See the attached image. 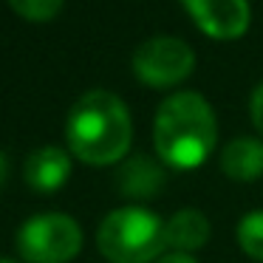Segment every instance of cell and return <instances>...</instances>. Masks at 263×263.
I'll list each match as a JSON object with an SVG mask.
<instances>
[{"label":"cell","mask_w":263,"mask_h":263,"mask_svg":"<svg viewBox=\"0 0 263 263\" xmlns=\"http://www.w3.org/2000/svg\"><path fill=\"white\" fill-rule=\"evenodd\" d=\"M215 142V110L198 91H178L159 105L153 122V144L164 167L195 170L210 159Z\"/></svg>","instance_id":"obj_1"},{"label":"cell","mask_w":263,"mask_h":263,"mask_svg":"<svg viewBox=\"0 0 263 263\" xmlns=\"http://www.w3.org/2000/svg\"><path fill=\"white\" fill-rule=\"evenodd\" d=\"M133 139L130 110L116 93L88 91L74 102L65 122V142L80 161L93 167L116 164L125 159Z\"/></svg>","instance_id":"obj_2"},{"label":"cell","mask_w":263,"mask_h":263,"mask_svg":"<svg viewBox=\"0 0 263 263\" xmlns=\"http://www.w3.org/2000/svg\"><path fill=\"white\" fill-rule=\"evenodd\" d=\"M97 246L110 263L159 260L167 246L164 221L144 206H119L102 218Z\"/></svg>","instance_id":"obj_3"},{"label":"cell","mask_w":263,"mask_h":263,"mask_svg":"<svg viewBox=\"0 0 263 263\" xmlns=\"http://www.w3.org/2000/svg\"><path fill=\"white\" fill-rule=\"evenodd\" d=\"M17 249L29 263H68L82 249V229L71 215L43 212L20 227Z\"/></svg>","instance_id":"obj_4"},{"label":"cell","mask_w":263,"mask_h":263,"mask_svg":"<svg viewBox=\"0 0 263 263\" xmlns=\"http://www.w3.org/2000/svg\"><path fill=\"white\" fill-rule=\"evenodd\" d=\"M195 68V54L178 37H150L133 51V74L150 88H173Z\"/></svg>","instance_id":"obj_5"},{"label":"cell","mask_w":263,"mask_h":263,"mask_svg":"<svg viewBox=\"0 0 263 263\" xmlns=\"http://www.w3.org/2000/svg\"><path fill=\"white\" fill-rule=\"evenodd\" d=\"M181 6L212 40H238L252 20L249 0H181Z\"/></svg>","instance_id":"obj_6"},{"label":"cell","mask_w":263,"mask_h":263,"mask_svg":"<svg viewBox=\"0 0 263 263\" xmlns=\"http://www.w3.org/2000/svg\"><path fill=\"white\" fill-rule=\"evenodd\" d=\"M116 184H119V193L125 198L147 201V198H156L164 190L167 173L159 159L139 153V156H130L127 161H122L119 173H116Z\"/></svg>","instance_id":"obj_7"},{"label":"cell","mask_w":263,"mask_h":263,"mask_svg":"<svg viewBox=\"0 0 263 263\" xmlns=\"http://www.w3.org/2000/svg\"><path fill=\"white\" fill-rule=\"evenodd\" d=\"M71 176V156L57 144H46L29 153L23 164V178L34 193H57Z\"/></svg>","instance_id":"obj_8"},{"label":"cell","mask_w":263,"mask_h":263,"mask_svg":"<svg viewBox=\"0 0 263 263\" xmlns=\"http://www.w3.org/2000/svg\"><path fill=\"white\" fill-rule=\"evenodd\" d=\"M164 238L173 252H195L210 240V221L201 210L184 206L164 221Z\"/></svg>","instance_id":"obj_9"},{"label":"cell","mask_w":263,"mask_h":263,"mask_svg":"<svg viewBox=\"0 0 263 263\" xmlns=\"http://www.w3.org/2000/svg\"><path fill=\"white\" fill-rule=\"evenodd\" d=\"M221 170L235 181H255L263 176V139L238 136L221 150Z\"/></svg>","instance_id":"obj_10"},{"label":"cell","mask_w":263,"mask_h":263,"mask_svg":"<svg viewBox=\"0 0 263 263\" xmlns=\"http://www.w3.org/2000/svg\"><path fill=\"white\" fill-rule=\"evenodd\" d=\"M238 243L252 260L263 263V210H252L238 223Z\"/></svg>","instance_id":"obj_11"},{"label":"cell","mask_w":263,"mask_h":263,"mask_svg":"<svg viewBox=\"0 0 263 263\" xmlns=\"http://www.w3.org/2000/svg\"><path fill=\"white\" fill-rule=\"evenodd\" d=\"M65 0H9V6L26 20H34V23H46V20L57 17L63 12Z\"/></svg>","instance_id":"obj_12"},{"label":"cell","mask_w":263,"mask_h":263,"mask_svg":"<svg viewBox=\"0 0 263 263\" xmlns=\"http://www.w3.org/2000/svg\"><path fill=\"white\" fill-rule=\"evenodd\" d=\"M249 119L255 125V130L263 136V82H257L249 97Z\"/></svg>","instance_id":"obj_13"},{"label":"cell","mask_w":263,"mask_h":263,"mask_svg":"<svg viewBox=\"0 0 263 263\" xmlns=\"http://www.w3.org/2000/svg\"><path fill=\"white\" fill-rule=\"evenodd\" d=\"M153 263H195V257H190L187 252H164V255Z\"/></svg>","instance_id":"obj_14"},{"label":"cell","mask_w":263,"mask_h":263,"mask_svg":"<svg viewBox=\"0 0 263 263\" xmlns=\"http://www.w3.org/2000/svg\"><path fill=\"white\" fill-rule=\"evenodd\" d=\"M6 176H9V159L3 153H0V187H3V181H6Z\"/></svg>","instance_id":"obj_15"},{"label":"cell","mask_w":263,"mask_h":263,"mask_svg":"<svg viewBox=\"0 0 263 263\" xmlns=\"http://www.w3.org/2000/svg\"><path fill=\"white\" fill-rule=\"evenodd\" d=\"M0 263H17V260H12V257H0Z\"/></svg>","instance_id":"obj_16"}]
</instances>
